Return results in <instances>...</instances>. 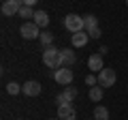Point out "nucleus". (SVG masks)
I'll list each match as a JSON object with an SVG mask.
<instances>
[{
	"label": "nucleus",
	"instance_id": "obj_16",
	"mask_svg": "<svg viewBox=\"0 0 128 120\" xmlns=\"http://www.w3.org/2000/svg\"><path fill=\"white\" fill-rule=\"evenodd\" d=\"M94 120H109V109L102 105H96L94 109Z\"/></svg>",
	"mask_w": 128,
	"mask_h": 120
},
{
	"label": "nucleus",
	"instance_id": "obj_7",
	"mask_svg": "<svg viewBox=\"0 0 128 120\" xmlns=\"http://www.w3.org/2000/svg\"><path fill=\"white\" fill-rule=\"evenodd\" d=\"M77 94H79V90H77L75 86H66V88H64V92H60L56 101H58V105H64V103H73L75 99H77Z\"/></svg>",
	"mask_w": 128,
	"mask_h": 120
},
{
	"label": "nucleus",
	"instance_id": "obj_3",
	"mask_svg": "<svg viewBox=\"0 0 128 120\" xmlns=\"http://www.w3.org/2000/svg\"><path fill=\"white\" fill-rule=\"evenodd\" d=\"M115 82H118V73H115V69H102L100 73H98V86L111 88V86H115Z\"/></svg>",
	"mask_w": 128,
	"mask_h": 120
},
{
	"label": "nucleus",
	"instance_id": "obj_19",
	"mask_svg": "<svg viewBox=\"0 0 128 120\" xmlns=\"http://www.w3.org/2000/svg\"><path fill=\"white\" fill-rule=\"evenodd\" d=\"M6 92L15 97V94H19V92H22V86H19L17 82H9V84H6Z\"/></svg>",
	"mask_w": 128,
	"mask_h": 120
},
{
	"label": "nucleus",
	"instance_id": "obj_15",
	"mask_svg": "<svg viewBox=\"0 0 128 120\" xmlns=\"http://www.w3.org/2000/svg\"><path fill=\"white\" fill-rule=\"evenodd\" d=\"M102 94H105V92H102V86H92V88H90V99H92L94 103L102 101Z\"/></svg>",
	"mask_w": 128,
	"mask_h": 120
},
{
	"label": "nucleus",
	"instance_id": "obj_2",
	"mask_svg": "<svg viewBox=\"0 0 128 120\" xmlns=\"http://www.w3.org/2000/svg\"><path fill=\"white\" fill-rule=\"evenodd\" d=\"M64 28L68 30V32H81V30H86V24H83V17L81 15H77V13H68L66 17H64Z\"/></svg>",
	"mask_w": 128,
	"mask_h": 120
},
{
	"label": "nucleus",
	"instance_id": "obj_12",
	"mask_svg": "<svg viewBox=\"0 0 128 120\" xmlns=\"http://www.w3.org/2000/svg\"><path fill=\"white\" fill-rule=\"evenodd\" d=\"M32 22L36 24L38 28H45V30H47V26H49V15H47V11H34Z\"/></svg>",
	"mask_w": 128,
	"mask_h": 120
},
{
	"label": "nucleus",
	"instance_id": "obj_6",
	"mask_svg": "<svg viewBox=\"0 0 128 120\" xmlns=\"http://www.w3.org/2000/svg\"><path fill=\"white\" fill-rule=\"evenodd\" d=\"M41 90H43V86L36 79H28L26 84H22V94H26V97H38Z\"/></svg>",
	"mask_w": 128,
	"mask_h": 120
},
{
	"label": "nucleus",
	"instance_id": "obj_23",
	"mask_svg": "<svg viewBox=\"0 0 128 120\" xmlns=\"http://www.w3.org/2000/svg\"><path fill=\"white\" fill-rule=\"evenodd\" d=\"M107 51H109V47H107V45H102V47H100V49H98V54H102V56H105V54H107Z\"/></svg>",
	"mask_w": 128,
	"mask_h": 120
},
{
	"label": "nucleus",
	"instance_id": "obj_17",
	"mask_svg": "<svg viewBox=\"0 0 128 120\" xmlns=\"http://www.w3.org/2000/svg\"><path fill=\"white\" fill-rule=\"evenodd\" d=\"M38 41H41L45 47H51V45H54V34H51L49 30H43L41 37H38Z\"/></svg>",
	"mask_w": 128,
	"mask_h": 120
},
{
	"label": "nucleus",
	"instance_id": "obj_14",
	"mask_svg": "<svg viewBox=\"0 0 128 120\" xmlns=\"http://www.w3.org/2000/svg\"><path fill=\"white\" fill-rule=\"evenodd\" d=\"M83 24H86V30H92V28H98V17L92 13L83 15Z\"/></svg>",
	"mask_w": 128,
	"mask_h": 120
},
{
	"label": "nucleus",
	"instance_id": "obj_20",
	"mask_svg": "<svg viewBox=\"0 0 128 120\" xmlns=\"http://www.w3.org/2000/svg\"><path fill=\"white\" fill-rule=\"evenodd\" d=\"M86 84H88V86H96V84H98V77H96V75L94 73H90V75H86Z\"/></svg>",
	"mask_w": 128,
	"mask_h": 120
},
{
	"label": "nucleus",
	"instance_id": "obj_10",
	"mask_svg": "<svg viewBox=\"0 0 128 120\" xmlns=\"http://www.w3.org/2000/svg\"><path fill=\"white\" fill-rule=\"evenodd\" d=\"M19 7H22V5H17L15 0H4V2H2V15L13 17V15L19 13Z\"/></svg>",
	"mask_w": 128,
	"mask_h": 120
},
{
	"label": "nucleus",
	"instance_id": "obj_9",
	"mask_svg": "<svg viewBox=\"0 0 128 120\" xmlns=\"http://www.w3.org/2000/svg\"><path fill=\"white\" fill-rule=\"evenodd\" d=\"M88 69H90L92 73H100V71L105 69V62H102V54H92L90 58H88Z\"/></svg>",
	"mask_w": 128,
	"mask_h": 120
},
{
	"label": "nucleus",
	"instance_id": "obj_24",
	"mask_svg": "<svg viewBox=\"0 0 128 120\" xmlns=\"http://www.w3.org/2000/svg\"><path fill=\"white\" fill-rule=\"evenodd\" d=\"M49 120H60V118H49Z\"/></svg>",
	"mask_w": 128,
	"mask_h": 120
},
{
	"label": "nucleus",
	"instance_id": "obj_18",
	"mask_svg": "<svg viewBox=\"0 0 128 120\" xmlns=\"http://www.w3.org/2000/svg\"><path fill=\"white\" fill-rule=\"evenodd\" d=\"M17 15H19V17H26V19H28V17L32 19V17H34V9H32V7H28V5H22Z\"/></svg>",
	"mask_w": 128,
	"mask_h": 120
},
{
	"label": "nucleus",
	"instance_id": "obj_4",
	"mask_svg": "<svg viewBox=\"0 0 128 120\" xmlns=\"http://www.w3.org/2000/svg\"><path fill=\"white\" fill-rule=\"evenodd\" d=\"M41 32H43V30L32 22V19H30V22H24L22 28H19V34H22L24 39H38V37H41Z\"/></svg>",
	"mask_w": 128,
	"mask_h": 120
},
{
	"label": "nucleus",
	"instance_id": "obj_22",
	"mask_svg": "<svg viewBox=\"0 0 128 120\" xmlns=\"http://www.w3.org/2000/svg\"><path fill=\"white\" fill-rule=\"evenodd\" d=\"M36 2H38V0H24V5L32 7V9H34V7H36Z\"/></svg>",
	"mask_w": 128,
	"mask_h": 120
},
{
	"label": "nucleus",
	"instance_id": "obj_5",
	"mask_svg": "<svg viewBox=\"0 0 128 120\" xmlns=\"http://www.w3.org/2000/svg\"><path fill=\"white\" fill-rule=\"evenodd\" d=\"M73 71L70 69H66V67H62V69H58V71H54V79L60 84V86H70L73 84Z\"/></svg>",
	"mask_w": 128,
	"mask_h": 120
},
{
	"label": "nucleus",
	"instance_id": "obj_25",
	"mask_svg": "<svg viewBox=\"0 0 128 120\" xmlns=\"http://www.w3.org/2000/svg\"><path fill=\"white\" fill-rule=\"evenodd\" d=\"M126 7H128V0H126Z\"/></svg>",
	"mask_w": 128,
	"mask_h": 120
},
{
	"label": "nucleus",
	"instance_id": "obj_21",
	"mask_svg": "<svg viewBox=\"0 0 128 120\" xmlns=\"http://www.w3.org/2000/svg\"><path fill=\"white\" fill-rule=\"evenodd\" d=\"M90 34V39H100V28H92V30H86Z\"/></svg>",
	"mask_w": 128,
	"mask_h": 120
},
{
	"label": "nucleus",
	"instance_id": "obj_1",
	"mask_svg": "<svg viewBox=\"0 0 128 120\" xmlns=\"http://www.w3.org/2000/svg\"><path fill=\"white\" fill-rule=\"evenodd\" d=\"M43 62H45V67H49V69L58 71L64 67L62 62V49H58V47H45V51H43Z\"/></svg>",
	"mask_w": 128,
	"mask_h": 120
},
{
	"label": "nucleus",
	"instance_id": "obj_11",
	"mask_svg": "<svg viewBox=\"0 0 128 120\" xmlns=\"http://www.w3.org/2000/svg\"><path fill=\"white\" fill-rule=\"evenodd\" d=\"M88 41H90V34L86 32V30H81V32H75L73 37H70V43H73V47H86Z\"/></svg>",
	"mask_w": 128,
	"mask_h": 120
},
{
	"label": "nucleus",
	"instance_id": "obj_8",
	"mask_svg": "<svg viewBox=\"0 0 128 120\" xmlns=\"http://www.w3.org/2000/svg\"><path fill=\"white\" fill-rule=\"evenodd\" d=\"M58 118L60 120H77V109L73 107V103L58 105Z\"/></svg>",
	"mask_w": 128,
	"mask_h": 120
},
{
	"label": "nucleus",
	"instance_id": "obj_13",
	"mask_svg": "<svg viewBox=\"0 0 128 120\" xmlns=\"http://www.w3.org/2000/svg\"><path fill=\"white\" fill-rule=\"evenodd\" d=\"M62 62H64V67H70V65H75L77 62V54H75L70 47H66V49H62Z\"/></svg>",
	"mask_w": 128,
	"mask_h": 120
}]
</instances>
